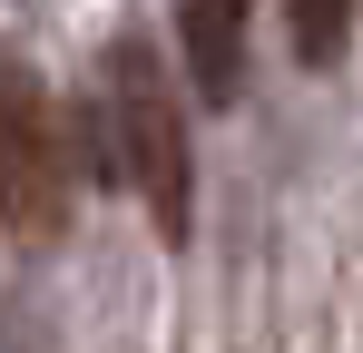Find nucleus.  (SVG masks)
<instances>
[{
  "mask_svg": "<svg viewBox=\"0 0 363 353\" xmlns=\"http://www.w3.org/2000/svg\"><path fill=\"white\" fill-rule=\"evenodd\" d=\"M69 216H79V128L30 59L0 50V226L20 245H60Z\"/></svg>",
  "mask_w": 363,
  "mask_h": 353,
  "instance_id": "2",
  "label": "nucleus"
},
{
  "mask_svg": "<svg viewBox=\"0 0 363 353\" xmlns=\"http://www.w3.org/2000/svg\"><path fill=\"white\" fill-rule=\"evenodd\" d=\"M285 40H295L304 69H334L354 40V0H285Z\"/></svg>",
  "mask_w": 363,
  "mask_h": 353,
  "instance_id": "4",
  "label": "nucleus"
},
{
  "mask_svg": "<svg viewBox=\"0 0 363 353\" xmlns=\"http://www.w3.org/2000/svg\"><path fill=\"white\" fill-rule=\"evenodd\" d=\"M245 20L255 0H177V40H186V79L206 108H226L245 89Z\"/></svg>",
  "mask_w": 363,
  "mask_h": 353,
  "instance_id": "3",
  "label": "nucleus"
},
{
  "mask_svg": "<svg viewBox=\"0 0 363 353\" xmlns=\"http://www.w3.org/2000/svg\"><path fill=\"white\" fill-rule=\"evenodd\" d=\"M89 157L108 186L147 206L157 245H186L196 226V167H186V108L147 40H108L99 59V99H89Z\"/></svg>",
  "mask_w": 363,
  "mask_h": 353,
  "instance_id": "1",
  "label": "nucleus"
}]
</instances>
